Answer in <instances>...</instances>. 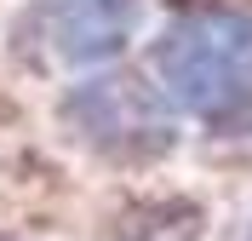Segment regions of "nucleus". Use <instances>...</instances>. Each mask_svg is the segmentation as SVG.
Instances as JSON below:
<instances>
[{"mask_svg": "<svg viewBox=\"0 0 252 241\" xmlns=\"http://www.w3.org/2000/svg\"><path fill=\"white\" fill-rule=\"evenodd\" d=\"M149 69L184 115L247 138L252 127V0H184L149 40Z\"/></svg>", "mask_w": 252, "mask_h": 241, "instance_id": "nucleus-1", "label": "nucleus"}, {"mask_svg": "<svg viewBox=\"0 0 252 241\" xmlns=\"http://www.w3.org/2000/svg\"><path fill=\"white\" fill-rule=\"evenodd\" d=\"M58 127L109 167H155L184 138V109L160 92V80L132 69H86L58 98Z\"/></svg>", "mask_w": 252, "mask_h": 241, "instance_id": "nucleus-2", "label": "nucleus"}, {"mask_svg": "<svg viewBox=\"0 0 252 241\" xmlns=\"http://www.w3.org/2000/svg\"><path fill=\"white\" fill-rule=\"evenodd\" d=\"M143 29V0H34L17 40L46 69H109Z\"/></svg>", "mask_w": 252, "mask_h": 241, "instance_id": "nucleus-3", "label": "nucleus"}]
</instances>
